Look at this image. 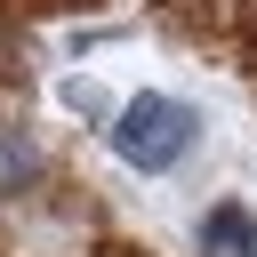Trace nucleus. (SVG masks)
<instances>
[{"label":"nucleus","mask_w":257,"mask_h":257,"mask_svg":"<svg viewBox=\"0 0 257 257\" xmlns=\"http://www.w3.org/2000/svg\"><path fill=\"white\" fill-rule=\"evenodd\" d=\"M185 145H193V112L177 96H128L112 112V153L128 169H169Z\"/></svg>","instance_id":"obj_1"},{"label":"nucleus","mask_w":257,"mask_h":257,"mask_svg":"<svg viewBox=\"0 0 257 257\" xmlns=\"http://www.w3.org/2000/svg\"><path fill=\"white\" fill-rule=\"evenodd\" d=\"M201 249H209V257H257V217H249L241 201L209 209V217H201Z\"/></svg>","instance_id":"obj_2"},{"label":"nucleus","mask_w":257,"mask_h":257,"mask_svg":"<svg viewBox=\"0 0 257 257\" xmlns=\"http://www.w3.org/2000/svg\"><path fill=\"white\" fill-rule=\"evenodd\" d=\"M24 185H40V153H32L16 128H0V201L24 193Z\"/></svg>","instance_id":"obj_3"}]
</instances>
